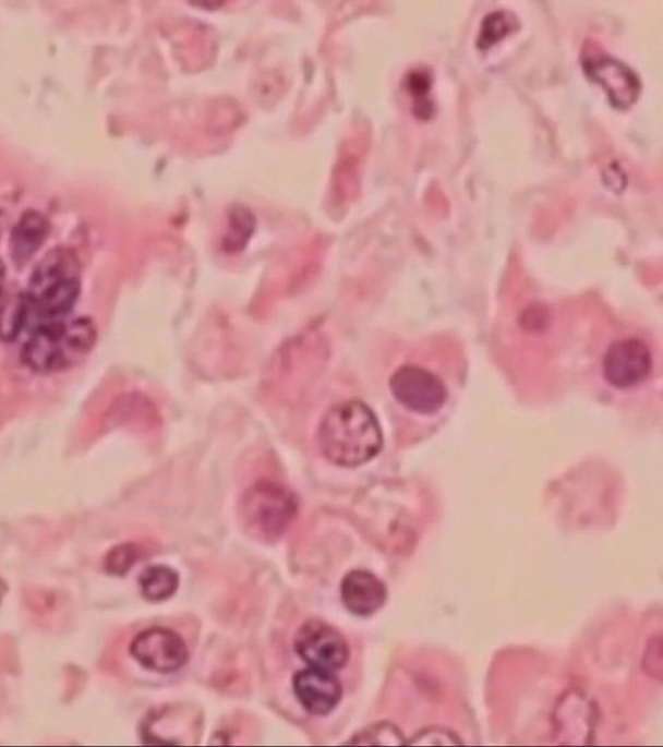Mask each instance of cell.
<instances>
[{
  "mask_svg": "<svg viewBox=\"0 0 663 747\" xmlns=\"http://www.w3.org/2000/svg\"><path fill=\"white\" fill-rule=\"evenodd\" d=\"M318 442L323 456L337 467L359 468L383 450L376 413L360 400L343 401L323 417Z\"/></svg>",
  "mask_w": 663,
  "mask_h": 747,
  "instance_id": "1",
  "label": "cell"
},
{
  "mask_svg": "<svg viewBox=\"0 0 663 747\" xmlns=\"http://www.w3.org/2000/svg\"><path fill=\"white\" fill-rule=\"evenodd\" d=\"M97 329L89 318L43 321L23 348V360L38 373H57L81 363L94 349Z\"/></svg>",
  "mask_w": 663,
  "mask_h": 747,
  "instance_id": "2",
  "label": "cell"
},
{
  "mask_svg": "<svg viewBox=\"0 0 663 747\" xmlns=\"http://www.w3.org/2000/svg\"><path fill=\"white\" fill-rule=\"evenodd\" d=\"M80 290L77 258L63 250L50 252L34 269L25 292L32 317L39 321L68 317Z\"/></svg>",
  "mask_w": 663,
  "mask_h": 747,
  "instance_id": "3",
  "label": "cell"
},
{
  "mask_svg": "<svg viewBox=\"0 0 663 747\" xmlns=\"http://www.w3.org/2000/svg\"><path fill=\"white\" fill-rule=\"evenodd\" d=\"M242 525L253 537L275 540L291 526L298 514V499L285 485L274 481H258L242 496Z\"/></svg>",
  "mask_w": 663,
  "mask_h": 747,
  "instance_id": "4",
  "label": "cell"
},
{
  "mask_svg": "<svg viewBox=\"0 0 663 747\" xmlns=\"http://www.w3.org/2000/svg\"><path fill=\"white\" fill-rule=\"evenodd\" d=\"M390 393L407 410L419 415H436L446 405L448 393L442 378L425 368L403 365L390 377Z\"/></svg>",
  "mask_w": 663,
  "mask_h": 747,
  "instance_id": "5",
  "label": "cell"
},
{
  "mask_svg": "<svg viewBox=\"0 0 663 747\" xmlns=\"http://www.w3.org/2000/svg\"><path fill=\"white\" fill-rule=\"evenodd\" d=\"M581 65L586 76L602 86L614 108L626 111L641 96V80L625 62L601 51H586Z\"/></svg>",
  "mask_w": 663,
  "mask_h": 747,
  "instance_id": "6",
  "label": "cell"
},
{
  "mask_svg": "<svg viewBox=\"0 0 663 747\" xmlns=\"http://www.w3.org/2000/svg\"><path fill=\"white\" fill-rule=\"evenodd\" d=\"M296 651L314 668L338 671L348 664L350 648L345 637L323 621H309L296 637Z\"/></svg>",
  "mask_w": 663,
  "mask_h": 747,
  "instance_id": "7",
  "label": "cell"
},
{
  "mask_svg": "<svg viewBox=\"0 0 663 747\" xmlns=\"http://www.w3.org/2000/svg\"><path fill=\"white\" fill-rule=\"evenodd\" d=\"M653 356L639 338H624L610 345L603 359V376L611 387L631 389L650 376Z\"/></svg>",
  "mask_w": 663,
  "mask_h": 747,
  "instance_id": "8",
  "label": "cell"
},
{
  "mask_svg": "<svg viewBox=\"0 0 663 747\" xmlns=\"http://www.w3.org/2000/svg\"><path fill=\"white\" fill-rule=\"evenodd\" d=\"M130 652L144 668L158 674H172L189 660L186 642L174 630L166 628L143 630L132 641Z\"/></svg>",
  "mask_w": 663,
  "mask_h": 747,
  "instance_id": "9",
  "label": "cell"
},
{
  "mask_svg": "<svg viewBox=\"0 0 663 747\" xmlns=\"http://www.w3.org/2000/svg\"><path fill=\"white\" fill-rule=\"evenodd\" d=\"M292 686L299 703L311 715L330 714L342 699V684L332 671L310 666L297 672Z\"/></svg>",
  "mask_w": 663,
  "mask_h": 747,
  "instance_id": "10",
  "label": "cell"
},
{
  "mask_svg": "<svg viewBox=\"0 0 663 747\" xmlns=\"http://www.w3.org/2000/svg\"><path fill=\"white\" fill-rule=\"evenodd\" d=\"M341 595L349 612L355 616L369 617L385 605L388 591L374 574L354 570L343 578Z\"/></svg>",
  "mask_w": 663,
  "mask_h": 747,
  "instance_id": "11",
  "label": "cell"
},
{
  "mask_svg": "<svg viewBox=\"0 0 663 747\" xmlns=\"http://www.w3.org/2000/svg\"><path fill=\"white\" fill-rule=\"evenodd\" d=\"M50 226L48 218L32 210L21 217L10 238V252L16 266H23L37 254L48 239Z\"/></svg>",
  "mask_w": 663,
  "mask_h": 747,
  "instance_id": "12",
  "label": "cell"
},
{
  "mask_svg": "<svg viewBox=\"0 0 663 747\" xmlns=\"http://www.w3.org/2000/svg\"><path fill=\"white\" fill-rule=\"evenodd\" d=\"M557 712L560 716L572 718V722H564L558 725L557 732H560L563 737L570 727H575L570 744H590L593 725H595V709H592L590 700L580 697V695L569 694V697L563 700Z\"/></svg>",
  "mask_w": 663,
  "mask_h": 747,
  "instance_id": "13",
  "label": "cell"
},
{
  "mask_svg": "<svg viewBox=\"0 0 663 747\" xmlns=\"http://www.w3.org/2000/svg\"><path fill=\"white\" fill-rule=\"evenodd\" d=\"M140 586L142 595L147 601L161 602L176 594L180 586V576L174 568L152 566L142 573Z\"/></svg>",
  "mask_w": 663,
  "mask_h": 747,
  "instance_id": "14",
  "label": "cell"
},
{
  "mask_svg": "<svg viewBox=\"0 0 663 747\" xmlns=\"http://www.w3.org/2000/svg\"><path fill=\"white\" fill-rule=\"evenodd\" d=\"M31 318V308H28L25 294L4 301L0 304V340L14 341Z\"/></svg>",
  "mask_w": 663,
  "mask_h": 747,
  "instance_id": "15",
  "label": "cell"
},
{
  "mask_svg": "<svg viewBox=\"0 0 663 747\" xmlns=\"http://www.w3.org/2000/svg\"><path fill=\"white\" fill-rule=\"evenodd\" d=\"M517 16L509 11H495L483 20L477 46L481 50H489L495 44L503 41L517 31Z\"/></svg>",
  "mask_w": 663,
  "mask_h": 747,
  "instance_id": "16",
  "label": "cell"
},
{
  "mask_svg": "<svg viewBox=\"0 0 663 747\" xmlns=\"http://www.w3.org/2000/svg\"><path fill=\"white\" fill-rule=\"evenodd\" d=\"M407 88L413 99V113L420 120L434 118L435 105L431 100L432 76L425 69H418L408 74Z\"/></svg>",
  "mask_w": 663,
  "mask_h": 747,
  "instance_id": "17",
  "label": "cell"
},
{
  "mask_svg": "<svg viewBox=\"0 0 663 747\" xmlns=\"http://www.w3.org/2000/svg\"><path fill=\"white\" fill-rule=\"evenodd\" d=\"M253 228H255V221H253L250 212L242 208L234 210L230 215L228 231L222 240V249L227 252H239L244 249L248 240L251 239Z\"/></svg>",
  "mask_w": 663,
  "mask_h": 747,
  "instance_id": "18",
  "label": "cell"
},
{
  "mask_svg": "<svg viewBox=\"0 0 663 747\" xmlns=\"http://www.w3.org/2000/svg\"><path fill=\"white\" fill-rule=\"evenodd\" d=\"M350 745H394L403 746L407 745L406 738L397 728L390 723H379V725L373 726L367 730H363L362 733L357 735V737L351 740Z\"/></svg>",
  "mask_w": 663,
  "mask_h": 747,
  "instance_id": "19",
  "label": "cell"
},
{
  "mask_svg": "<svg viewBox=\"0 0 663 747\" xmlns=\"http://www.w3.org/2000/svg\"><path fill=\"white\" fill-rule=\"evenodd\" d=\"M140 551L135 544H121L109 551L104 567L112 576L123 577L135 565Z\"/></svg>",
  "mask_w": 663,
  "mask_h": 747,
  "instance_id": "20",
  "label": "cell"
},
{
  "mask_svg": "<svg viewBox=\"0 0 663 747\" xmlns=\"http://www.w3.org/2000/svg\"><path fill=\"white\" fill-rule=\"evenodd\" d=\"M407 745L434 746V745H462L457 735L449 730L444 728H425L413 737Z\"/></svg>",
  "mask_w": 663,
  "mask_h": 747,
  "instance_id": "21",
  "label": "cell"
},
{
  "mask_svg": "<svg viewBox=\"0 0 663 747\" xmlns=\"http://www.w3.org/2000/svg\"><path fill=\"white\" fill-rule=\"evenodd\" d=\"M5 281V268L2 261H0V298H2Z\"/></svg>",
  "mask_w": 663,
  "mask_h": 747,
  "instance_id": "22",
  "label": "cell"
},
{
  "mask_svg": "<svg viewBox=\"0 0 663 747\" xmlns=\"http://www.w3.org/2000/svg\"><path fill=\"white\" fill-rule=\"evenodd\" d=\"M5 590H8V588H5V585L2 582V580H0V602L3 600Z\"/></svg>",
  "mask_w": 663,
  "mask_h": 747,
  "instance_id": "23",
  "label": "cell"
}]
</instances>
